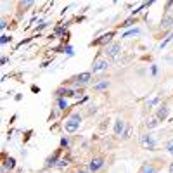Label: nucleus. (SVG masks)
<instances>
[{
	"label": "nucleus",
	"mask_w": 173,
	"mask_h": 173,
	"mask_svg": "<svg viewBox=\"0 0 173 173\" xmlns=\"http://www.w3.org/2000/svg\"><path fill=\"white\" fill-rule=\"evenodd\" d=\"M80 173H87V172H80Z\"/></svg>",
	"instance_id": "cd10ccee"
},
{
	"label": "nucleus",
	"mask_w": 173,
	"mask_h": 173,
	"mask_svg": "<svg viewBox=\"0 0 173 173\" xmlns=\"http://www.w3.org/2000/svg\"><path fill=\"white\" fill-rule=\"evenodd\" d=\"M102 165H104V161H102L100 157H95V159H92V163H90V170H92V172H97Z\"/></svg>",
	"instance_id": "1a4fd4ad"
},
{
	"label": "nucleus",
	"mask_w": 173,
	"mask_h": 173,
	"mask_svg": "<svg viewBox=\"0 0 173 173\" xmlns=\"http://www.w3.org/2000/svg\"><path fill=\"white\" fill-rule=\"evenodd\" d=\"M172 24H173V16L172 14H165V18H163V21H161V28L166 30V28H170Z\"/></svg>",
	"instance_id": "0eeeda50"
},
{
	"label": "nucleus",
	"mask_w": 173,
	"mask_h": 173,
	"mask_svg": "<svg viewBox=\"0 0 173 173\" xmlns=\"http://www.w3.org/2000/svg\"><path fill=\"white\" fill-rule=\"evenodd\" d=\"M156 102H157V97H154V99H151V100L147 102V106H149V107H153V106L156 104Z\"/></svg>",
	"instance_id": "412c9836"
},
{
	"label": "nucleus",
	"mask_w": 173,
	"mask_h": 173,
	"mask_svg": "<svg viewBox=\"0 0 173 173\" xmlns=\"http://www.w3.org/2000/svg\"><path fill=\"white\" fill-rule=\"evenodd\" d=\"M80 121H81V116L75 113V114H71V118L66 121V125H64V128H66V132H69V133H73V132H76L78 126H80Z\"/></svg>",
	"instance_id": "f257e3e1"
},
{
	"label": "nucleus",
	"mask_w": 173,
	"mask_h": 173,
	"mask_svg": "<svg viewBox=\"0 0 173 173\" xmlns=\"http://www.w3.org/2000/svg\"><path fill=\"white\" fill-rule=\"evenodd\" d=\"M170 173H173V163L170 165Z\"/></svg>",
	"instance_id": "bb28decb"
},
{
	"label": "nucleus",
	"mask_w": 173,
	"mask_h": 173,
	"mask_svg": "<svg viewBox=\"0 0 173 173\" xmlns=\"http://www.w3.org/2000/svg\"><path fill=\"white\" fill-rule=\"evenodd\" d=\"M76 80H78V83H87V81L90 80V73H81Z\"/></svg>",
	"instance_id": "ddd939ff"
},
{
	"label": "nucleus",
	"mask_w": 173,
	"mask_h": 173,
	"mask_svg": "<svg viewBox=\"0 0 173 173\" xmlns=\"http://www.w3.org/2000/svg\"><path fill=\"white\" fill-rule=\"evenodd\" d=\"M109 64H107V61H102V59H97L95 62H94V73H99V71H102V69H106Z\"/></svg>",
	"instance_id": "39448f33"
},
{
	"label": "nucleus",
	"mask_w": 173,
	"mask_h": 173,
	"mask_svg": "<svg viewBox=\"0 0 173 173\" xmlns=\"http://www.w3.org/2000/svg\"><path fill=\"white\" fill-rule=\"evenodd\" d=\"M21 5H23V7H31V5H33V2H31V0H28V2H23Z\"/></svg>",
	"instance_id": "5701e85b"
},
{
	"label": "nucleus",
	"mask_w": 173,
	"mask_h": 173,
	"mask_svg": "<svg viewBox=\"0 0 173 173\" xmlns=\"http://www.w3.org/2000/svg\"><path fill=\"white\" fill-rule=\"evenodd\" d=\"M156 125H157V119H151V121H147V126H149V128H154Z\"/></svg>",
	"instance_id": "aec40b11"
},
{
	"label": "nucleus",
	"mask_w": 173,
	"mask_h": 173,
	"mask_svg": "<svg viewBox=\"0 0 173 173\" xmlns=\"http://www.w3.org/2000/svg\"><path fill=\"white\" fill-rule=\"evenodd\" d=\"M9 40H11V37H2V40H0V42H2V43H7Z\"/></svg>",
	"instance_id": "393cba45"
},
{
	"label": "nucleus",
	"mask_w": 173,
	"mask_h": 173,
	"mask_svg": "<svg viewBox=\"0 0 173 173\" xmlns=\"http://www.w3.org/2000/svg\"><path fill=\"white\" fill-rule=\"evenodd\" d=\"M130 133H132V128H130V126H126V128H125V132H123V138H130Z\"/></svg>",
	"instance_id": "a211bd4d"
},
{
	"label": "nucleus",
	"mask_w": 173,
	"mask_h": 173,
	"mask_svg": "<svg viewBox=\"0 0 173 173\" xmlns=\"http://www.w3.org/2000/svg\"><path fill=\"white\" fill-rule=\"evenodd\" d=\"M140 173H156V168H154L153 165H144Z\"/></svg>",
	"instance_id": "f8f14e48"
},
{
	"label": "nucleus",
	"mask_w": 173,
	"mask_h": 173,
	"mask_svg": "<svg viewBox=\"0 0 173 173\" xmlns=\"http://www.w3.org/2000/svg\"><path fill=\"white\" fill-rule=\"evenodd\" d=\"M123 130H125V121H123V119H116V123H114V133L116 135H123Z\"/></svg>",
	"instance_id": "6e6552de"
},
{
	"label": "nucleus",
	"mask_w": 173,
	"mask_h": 173,
	"mask_svg": "<svg viewBox=\"0 0 173 173\" xmlns=\"http://www.w3.org/2000/svg\"><path fill=\"white\" fill-rule=\"evenodd\" d=\"M119 50H121V45H119V43H111V45L106 49V54H107L111 59H114L116 56L119 54Z\"/></svg>",
	"instance_id": "f03ea898"
},
{
	"label": "nucleus",
	"mask_w": 173,
	"mask_h": 173,
	"mask_svg": "<svg viewBox=\"0 0 173 173\" xmlns=\"http://www.w3.org/2000/svg\"><path fill=\"white\" fill-rule=\"evenodd\" d=\"M57 156H59V151H56V154L47 161V166H50V165H56V161H57Z\"/></svg>",
	"instance_id": "dca6fc26"
},
{
	"label": "nucleus",
	"mask_w": 173,
	"mask_h": 173,
	"mask_svg": "<svg viewBox=\"0 0 173 173\" xmlns=\"http://www.w3.org/2000/svg\"><path fill=\"white\" fill-rule=\"evenodd\" d=\"M114 37V33L111 31V33H106V35H102L100 38H97L92 42V45H104V43H107V42H111V38Z\"/></svg>",
	"instance_id": "7ed1b4c3"
},
{
	"label": "nucleus",
	"mask_w": 173,
	"mask_h": 173,
	"mask_svg": "<svg viewBox=\"0 0 173 173\" xmlns=\"http://www.w3.org/2000/svg\"><path fill=\"white\" fill-rule=\"evenodd\" d=\"M166 149H168V151H170V153L173 154V140H172V142H168V145H166Z\"/></svg>",
	"instance_id": "b1692460"
},
{
	"label": "nucleus",
	"mask_w": 173,
	"mask_h": 173,
	"mask_svg": "<svg viewBox=\"0 0 173 173\" xmlns=\"http://www.w3.org/2000/svg\"><path fill=\"white\" fill-rule=\"evenodd\" d=\"M130 35H138V30H132V31L125 33V37H130Z\"/></svg>",
	"instance_id": "4be33fe9"
},
{
	"label": "nucleus",
	"mask_w": 173,
	"mask_h": 173,
	"mask_svg": "<svg viewBox=\"0 0 173 173\" xmlns=\"http://www.w3.org/2000/svg\"><path fill=\"white\" fill-rule=\"evenodd\" d=\"M107 87H109V81H107V80H104V81H100V83L94 85V88H95V90H104V88H107Z\"/></svg>",
	"instance_id": "4468645a"
},
{
	"label": "nucleus",
	"mask_w": 173,
	"mask_h": 173,
	"mask_svg": "<svg viewBox=\"0 0 173 173\" xmlns=\"http://www.w3.org/2000/svg\"><path fill=\"white\" fill-rule=\"evenodd\" d=\"M56 95L61 99V97H71V95H76V92H73L71 88H59L56 92Z\"/></svg>",
	"instance_id": "423d86ee"
},
{
	"label": "nucleus",
	"mask_w": 173,
	"mask_h": 173,
	"mask_svg": "<svg viewBox=\"0 0 173 173\" xmlns=\"http://www.w3.org/2000/svg\"><path fill=\"white\" fill-rule=\"evenodd\" d=\"M166 116H168V107L166 106H161L159 111H157V119H166Z\"/></svg>",
	"instance_id": "9d476101"
},
{
	"label": "nucleus",
	"mask_w": 173,
	"mask_h": 173,
	"mask_svg": "<svg viewBox=\"0 0 173 173\" xmlns=\"http://www.w3.org/2000/svg\"><path fill=\"white\" fill-rule=\"evenodd\" d=\"M142 145H144V149H154V138L151 135H144L142 137Z\"/></svg>",
	"instance_id": "20e7f679"
},
{
	"label": "nucleus",
	"mask_w": 173,
	"mask_h": 173,
	"mask_svg": "<svg viewBox=\"0 0 173 173\" xmlns=\"http://www.w3.org/2000/svg\"><path fill=\"white\" fill-rule=\"evenodd\" d=\"M59 107H61V109H66V107H68V102H66L64 99H59Z\"/></svg>",
	"instance_id": "6ab92c4d"
},
{
	"label": "nucleus",
	"mask_w": 173,
	"mask_h": 173,
	"mask_svg": "<svg viewBox=\"0 0 173 173\" xmlns=\"http://www.w3.org/2000/svg\"><path fill=\"white\" fill-rule=\"evenodd\" d=\"M4 166H5V168H9V170H12V168L16 166V159H14V157H7V159H5V163H4Z\"/></svg>",
	"instance_id": "9b49d317"
},
{
	"label": "nucleus",
	"mask_w": 173,
	"mask_h": 173,
	"mask_svg": "<svg viewBox=\"0 0 173 173\" xmlns=\"http://www.w3.org/2000/svg\"><path fill=\"white\" fill-rule=\"evenodd\" d=\"M172 40H173V31H172V33H170V35H168V37H166L165 40H163V42H161V45H159V49L163 50V49H165V47H166V45H168V43H170Z\"/></svg>",
	"instance_id": "2eb2a0df"
},
{
	"label": "nucleus",
	"mask_w": 173,
	"mask_h": 173,
	"mask_svg": "<svg viewBox=\"0 0 173 173\" xmlns=\"http://www.w3.org/2000/svg\"><path fill=\"white\" fill-rule=\"evenodd\" d=\"M133 23H135V19H133V18H130V19H126V21H125V23H123L121 26H123V28H128V26H132Z\"/></svg>",
	"instance_id": "f3484780"
},
{
	"label": "nucleus",
	"mask_w": 173,
	"mask_h": 173,
	"mask_svg": "<svg viewBox=\"0 0 173 173\" xmlns=\"http://www.w3.org/2000/svg\"><path fill=\"white\" fill-rule=\"evenodd\" d=\"M61 145H68V138H62L61 140Z\"/></svg>",
	"instance_id": "a878e982"
}]
</instances>
